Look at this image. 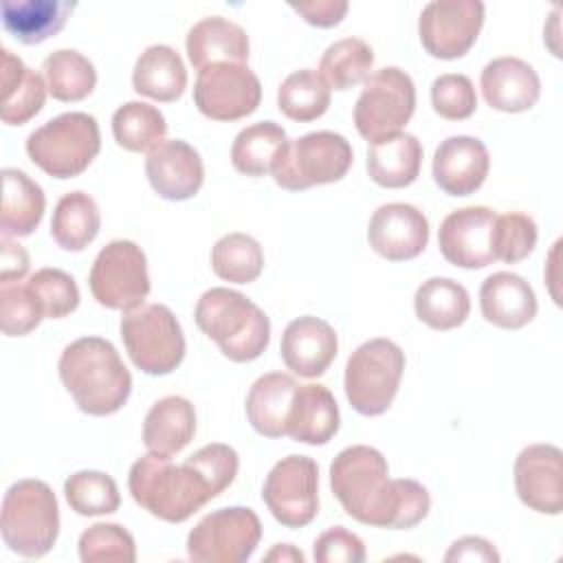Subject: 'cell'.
Segmentation results:
<instances>
[{
	"label": "cell",
	"mask_w": 563,
	"mask_h": 563,
	"mask_svg": "<svg viewBox=\"0 0 563 563\" xmlns=\"http://www.w3.org/2000/svg\"><path fill=\"white\" fill-rule=\"evenodd\" d=\"M422 165V145L409 134L400 132L378 143H369L367 147V174L369 178L385 189H402L409 187Z\"/></svg>",
	"instance_id": "32"
},
{
	"label": "cell",
	"mask_w": 563,
	"mask_h": 563,
	"mask_svg": "<svg viewBox=\"0 0 563 563\" xmlns=\"http://www.w3.org/2000/svg\"><path fill=\"white\" fill-rule=\"evenodd\" d=\"M299 383L284 372L262 374L246 394V418L264 438H284L288 411Z\"/></svg>",
	"instance_id": "28"
},
{
	"label": "cell",
	"mask_w": 563,
	"mask_h": 563,
	"mask_svg": "<svg viewBox=\"0 0 563 563\" xmlns=\"http://www.w3.org/2000/svg\"><path fill=\"white\" fill-rule=\"evenodd\" d=\"M75 7L68 0H2V26L22 44H42L62 31Z\"/></svg>",
	"instance_id": "29"
},
{
	"label": "cell",
	"mask_w": 563,
	"mask_h": 563,
	"mask_svg": "<svg viewBox=\"0 0 563 563\" xmlns=\"http://www.w3.org/2000/svg\"><path fill=\"white\" fill-rule=\"evenodd\" d=\"M132 86L139 95L161 103H172L187 88V68L176 48L167 44L147 46L132 70Z\"/></svg>",
	"instance_id": "30"
},
{
	"label": "cell",
	"mask_w": 563,
	"mask_h": 563,
	"mask_svg": "<svg viewBox=\"0 0 563 563\" xmlns=\"http://www.w3.org/2000/svg\"><path fill=\"white\" fill-rule=\"evenodd\" d=\"M262 101L260 77L238 62H218L198 70L194 103L211 121H238L257 110Z\"/></svg>",
	"instance_id": "14"
},
{
	"label": "cell",
	"mask_w": 563,
	"mask_h": 563,
	"mask_svg": "<svg viewBox=\"0 0 563 563\" xmlns=\"http://www.w3.org/2000/svg\"><path fill=\"white\" fill-rule=\"evenodd\" d=\"M196 433V409L185 396L156 400L143 420V444L154 455L180 453Z\"/></svg>",
	"instance_id": "26"
},
{
	"label": "cell",
	"mask_w": 563,
	"mask_h": 563,
	"mask_svg": "<svg viewBox=\"0 0 563 563\" xmlns=\"http://www.w3.org/2000/svg\"><path fill=\"white\" fill-rule=\"evenodd\" d=\"M330 488L343 510L363 526L407 530L431 508L429 490L409 477H389L385 455L367 444H352L330 464Z\"/></svg>",
	"instance_id": "1"
},
{
	"label": "cell",
	"mask_w": 563,
	"mask_h": 563,
	"mask_svg": "<svg viewBox=\"0 0 563 563\" xmlns=\"http://www.w3.org/2000/svg\"><path fill=\"white\" fill-rule=\"evenodd\" d=\"M354 103V125L367 143H378L400 134L416 110V86L409 73L385 66L363 81Z\"/></svg>",
	"instance_id": "10"
},
{
	"label": "cell",
	"mask_w": 563,
	"mask_h": 563,
	"mask_svg": "<svg viewBox=\"0 0 563 563\" xmlns=\"http://www.w3.org/2000/svg\"><path fill=\"white\" fill-rule=\"evenodd\" d=\"M262 499L277 523L303 528L319 512V466L308 455H286L266 475Z\"/></svg>",
	"instance_id": "13"
},
{
	"label": "cell",
	"mask_w": 563,
	"mask_h": 563,
	"mask_svg": "<svg viewBox=\"0 0 563 563\" xmlns=\"http://www.w3.org/2000/svg\"><path fill=\"white\" fill-rule=\"evenodd\" d=\"M431 106L446 121H464L477 108L473 81L462 73L438 75L431 84Z\"/></svg>",
	"instance_id": "45"
},
{
	"label": "cell",
	"mask_w": 563,
	"mask_h": 563,
	"mask_svg": "<svg viewBox=\"0 0 563 563\" xmlns=\"http://www.w3.org/2000/svg\"><path fill=\"white\" fill-rule=\"evenodd\" d=\"M29 253L13 242L9 235L0 240V282L11 284L20 282L29 273Z\"/></svg>",
	"instance_id": "51"
},
{
	"label": "cell",
	"mask_w": 563,
	"mask_h": 563,
	"mask_svg": "<svg viewBox=\"0 0 563 563\" xmlns=\"http://www.w3.org/2000/svg\"><path fill=\"white\" fill-rule=\"evenodd\" d=\"M537 308L539 303L532 286L517 273H493L479 286L482 317L501 330H519L528 325L537 317Z\"/></svg>",
	"instance_id": "23"
},
{
	"label": "cell",
	"mask_w": 563,
	"mask_h": 563,
	"mask_svg": "<svg viewBox=\"0 0 563 563\" xmlns=\"http://www.w3.org/2000/svg\"><path fill=\"white\" fill-rule=\"evenodd\" d=\"M262 539V521L246 506L218 508L187 534V556L196 563H244Z\"/></svg>",
	"instance_id": "12"
},
{
	"label": "cell",
	"mask_w": 563,
	"mask_h": 563,
	"mask_svg": "<svg viewBox=\"0 0 563 563\" xmlns=\"http://www.w3.org/2000/svg\"><path fill=\"white\" fill-rule=\"evenodd\" d=\"M352 161L354 152L343 134L319 130L286 141L271 167V176L282 189L303 191L341 180Z\"/></svg>",
	"instance_id": "7"
},
{
	"label": "cell",
	"mask_w": 563,
	"mask_h": 563,
	"mask_svg": "<svg viewBox=\"0 0 563 563\" xmlns=\"http://www.w3.org/2000/svg\"><path fill=\"white\" fill-rule=\"evenodd\" d=\"M341 424L339 405L325 385H299L288 411L286 435L301 444H328Z\"/></svg>",
	"instance_id": "24"
},
{
	"label": "cell",
	"mask_w": 563,
	"mask_h": 563,
	"mask_svg": "<svg viewBox=\"0 0 563 563\" xmlns=\"http://www.w3.org/2000/svg\"><path fill=\"white\" fill-rule=\"evenodd\" d=\"M194 321L233 363L255 361L271 341L266 312L246 295L224 286L209 288L198 297Z\"/></svg>",
	"instance_id": "4"
},
{
	"label": "cell",
	"mask_w": 563,
	"mask_h": 563,
	"mask_svg": "<svg viewBox=\"0 0 563 563\" xmlns=\"http://www.w3.org/2000/svg\"><path fill=\"white\" fill-rule=\"evenodd\" d=\"M57 369L66 391L88 416L117 413L130 398V369L108 339H75L62 350Z\"/></svg>",
	"instance_id": "2"
},
{
	"label": "cell",
	"mask_w": 563,
	"mask_h": 563,
	"mask_svg": "<svg viewBox=\"0 0 563 563\" xmlns=\"http://www.w3.org/2000/svg\"><path fill=\"white\" fill-rule=\"evenodd\" d=\"M339 352V339L334 328L312 314L292 319L279 343L282 361L288 369L303 378L321 376Z\"/></svg>",
	"instance_id": "21"
},
{
	"label": "cell",
	"mask_w": 563,
	"mask_h": 563,
	"mask_svg": "<svg viewBox=\"0 0 563 563\" xmlns=\"http://www.w3.org/2000/svg\"><path fill=\"white\" fill-rule=\"evenodd\" d=\"M99 229L101 213L90 194L77 189L57 200L51 218V235L64 251H84L97 238Z\"/></svg>",
	"instance_id": "34"
},
{
	"label": "cell",
	"mask_w": 563,
	"mask_h": 563,
	"mask_svg": "<svg viewBox=\"0 0 563 563\" xmlns=\"http://www.w3.org/2000/svg\"><path fill=\"white\" fill-rule=\"evenodd\" d=\"M119 332L130 361L150 376L172 374L185 358V334L163 303H143L121 317Z\"/></svg>",
	"instance_id": "9"
},
{
	"label": "cell",
	"mask_w": 563,
	"mask_h": 563,
	"mask_svg": "<svg viewBox=\"0 0 563 563\" xmlns=\"http://www.w3.org/2000/svg\"><path fill=\"white\" fill-rule=\"evenodd\" d=\"M405 372V352L385 336L361 343L345 363L343 387L347 402L361 416L385 413L400 387Z\"/></svg>",
	"instance_id": "8"
},
{
	"label": "cell",
	"mask_w": 563,
	"mask_h": 563,
	"mask_svg": "<svg viewBox=\"0 0 563 563\" xmlns=\"http://www.w3.org/2000/svg\"><path fill=\"white\" fill-rule=\"evenodd\" d=\"M64 497L81 517L112 515L121 506L117 482L103 471H77L64 482Z\"/></svg>",
	"instance_id": "41"
},
{
	"label": "cell",
	"mask_w": 563,
	"mask_h": 563,
	"mask_svg": "<svg viewBox=\"0 0 563 563\" xmlns=\"http://www.w3.org/2000/svg\"><path fill=\"white\" fill-rule=\"evenodd\" d=\"M26 286L37 299L44 319H62L79 306V288L62 268H40L29 277Z\"/></svg>",
	"instance_id": "44"
},
{
	"label": "cell",
	"mask_w": 563,
	"mask_h": 563,
	"mask_svg": "<svg viewBox=\"0 0 563 563\" xmlns=\"http://www.w3.org/2000/svg\"><path fill=\"white\" fill-rule=\"evenodd\" d=\"M374 51L361 37H343L330 44L319 62V75L330 90H350L369 77Z\"/></svg>",
	"instance_id": "39"
},
{
	"label": "cell",
	"mask_w": 563,
	"mask_h": 563,
	"mask_svg": "<svg viewBox=\"0 0 563 563\" xmlns=\"http://www.w3.org/2000/svg\"><path fill=\"white\" fill-rule=\"evenodd\" d=\"M0 530L4 545L26 559H40L57 541L59 506L53 488L42 479L11 484L2 499Z\"/></svg>",
	"instance_id": "5"
},
{
	"label": "cell",
	"mask_w": 563,
	"mask_h": 563,
	"mask_svg": "<svg viewBox=\"0 0 563 563\" xmlns=\"http://www.w3.org/2000/svg\"><path fill=\"white\" fill-rule=\"evenodd\" d=\"M490 169L486 145L468 134L446 136L433 152L431 174L435 185L449 196L475 194Z\"/></svg>",
	"instance_id": "20"
},
{
	"label": "cell",
	"mask_w": 563,
	"mask_h": 563,
	"mask_svg": "<svg viewBox=\"0 0 563 563\" xmlns=\"http://www.w3.org/2000/svg\"><path fill=\"white\" fill-rule=\"evenodd\" d=\"M515 490L523 506L541 515L563 510V453L559 446L541 442L519 451L515 466Z\"/></svg>",
	"instance_id": "17"
},
{
	"label": "cell",
	"mask_w": 563,
	"mask_h": 563,
	"mask_svg": "<svg viewBox=\"0 0 563 563\" xmlns=\"http://www.w3.org/2000/svg\"><path fill=\"white\" fill-rule=\"evenodd\" d=\"M84 563H134V537L119 523H92L77 543Z\"/></svg>",
	"instance_id": "42"
},
{
	"label": "cell",
	"mask_w": 563,
	"mask_h": 563,
	"mask_svg": "<svg viewBox=\"0 0 563 563\" xmlns=\"http://www.w3.org/2000/svg\"><path fill=\"white\" fill-rule=\"evenodd\" d=\"M44 312L26 284H2L0 288V328L7 336L33 332Z\"/></svg>",
	"instance_id": "46"
},
{
	"label": "cell",
	"mask_w": 563,
	"mask_h": 563,
	"mask_svg": "<svg viewBox=\"0 0 563 563\" xmlns=\"http://www.w3.org/2000/svg\"><path fill=\"white\" fill-rule=\"evenodd\" d=\"M479 88L493 110L517 114L530 110L541 97V79L537 70L519 57L490 59L482 75Z\"/></svg>",
	"instance_id": "22"
},
{
	"label": "cell",
	"mask_w": 563,
	"mask_h": 563,
	"mask_svg": "<svg viewBox=\"0 0 563 563\" xmlns=\"http://www.w3.org/2000/svg\"><path fill=\"white\" fill-rule=\"evenodd\" d=\"M312 556L317 563H363L367 554L358 534L332 526L314 539Z\"/></svg>",
	"instance_id": "48"
},
{
	"label": "cell",
	"mask_w": 563,
	"mask_h": 563,
	"mask_svg": "<svg viewBox=\"0 0 563 563\" xmlns=\"http://www.w3.org/2000/svg\"><path fill=\"white\" fill-rule=\"evenodd\" d=\"M497 213L484 205L451 211L438 229L442 257L457 268H484L495 262L493 224Z\"/></svg>",
	"instance_id": "16"
},
{
	"label": "cell",
	"mask_w": 563,
	"mask_h": 563,
	"mask_svg": "<svg viewBox=\"0 0 563 563\" xmlns=\"http://www.w3.org/2000/svg\"><path fill=\"white\" fill-rule=\"evenodd\" d=\"M213 273L231 284H251L264 268V251L249 233H227L211 249Z\"/></svg>",
	"instance_id": "40"
},
{
	"label": "cell",
	"mask_w": 563,
	"mask_h": 563,
	"mask_svg": "<svg viewBox=\"0 0 563 563\" xmlns=\"http://www.w3.org/2000/svg\"><path fill=\"white\" fill-rule=\"evenodd\" d=\"M290 9L299 13L308 24L319 29H330L343 22L350 4L345 0H312V2H290Z\"/></svg>",
	"instance_id": "49"
},
{
	"label": "cell",
	"mask_w": 563,
	"mask_h": 563,
	"mask_svg": "<svg viewBox=\"0 0 563 563\" xmlns=\"http://www.w3.org/2000/svg\"><path fill=\"white\" fill-rule=\"evenodd\" d=\"M185 48L191 66L202 70L218 62L244 64L251 53V42L240 24L222 15H209L189 29Z\"/></svg>",
	"instance_id": "25"
},
{
	"label": "cell",
	"mask_w": 563,
	"mask_h": 563,
	"mask_svg": "<svg viewBox=\"0 0 563 563\" xmlns=\"http://www.w3.org/2000/svg\"><path fill=\"white\" fill-rule=\"evenodd\" d=\"M46 196L42 187L22 169H2V209L0 229L2 235L26 238L31 235L44 216Z\"/></svg>",
	"instance_id": "31"
},
{
	"label": "cell",
	"mask_w": 563,
	"mask_h": 563,
	"mask_svg": "<svg viewBox=\"0 0 563 563\" xmlns=\"http://www.w3.org/2000/svg\"><path fill=\"white\" fill-rule=\"evenodd\" d=\"M145 176L161 198L183 202L200 191L205 165L194 145L183 139H165L147 152Z\"/></svg>",
	"instance_id": "19"
},
{
	"label": "cell",
	"mask_w": 563,
	"mask_h": 563,
	"mask_svg": "<svg viewBox=\"0 0 563 563\" xmlns=\"http://www.w3.org/2000/svg\"><path fill=\"white\" fill-rule=\"evenodd\" d=\"M128 488L143 510L167 523H183L216 499L209 482L189 460L174 464L150 451L130 466Z\"/></svg>",
	"instance_id": "3"
},
{
	"label": "cell",
	"mask_w": 563,
	"mask_h": 563,
	"mask_svg": "<svg viewBox=\"0 0 563 563\" xmlns=\"http://www.w3.org/2000/svg\"><path fill=\"white\" fill-rule=\"evenodd\" d=\"M537 222L521 211L497 213L493 224V255L495 262L517 264L526 260L537 246Z\"/></svg>",
	"instance_id": "43"
},
{
	"label": "cell",
	"mask_w": 563,
	"mask_h": 563,
	"mask_svg": "<svg viewBox=\"0 0 563 563\" xmlns=\"http://www.w3.org/2000/svg\"><path fill=\"white\" fill-rule=\"evenodd\" d=\"M444 561H482V563H497L499 552L495 545L484 537H462L451 543L444 554Z\"/></svg>",
	"instance_id": "50"
},
{
	"label": "cell",
	"mask_w": 563,
	"mask_h": 563,
	"mask_svg": "<svg viewBox=\"0 0 563 563\" xmlns=\"http://www.w3.org/2000/svg\"><path fill=\"white\" fill-rule=\"evenodd\" d=\"M286 130L275 121H257L238 132L231 145V163L244 176H266L286 143Z\"/></svg>",
	"instance_id": "36"
},
{
	"label": "cell",
	"mask_w": 563,
	"mask_h": 563,
	"mask_svg": "<svg viewBox=\"0 0 563 563\" xmlns=\"http://www.w3.org/2000/svg\"><path fill=\"white\" fill-rule=\"evenodd\" d=\"M99 150V123L88 112H64L26 136L29 158L59 180L84 174Z\"/></svg>",
	"instance_id": "6"
},
{
	"label": "cell",
	"mask_w": 563,
	"mask_h": 563,
	"mask_svg": "<svg viewBox=\"0 0 563 563\" xmlns=\"http://www.w3.org/2000/svg\"><path fill=\"white\" fill-rule=\"evenodd\" d=\"M264 561H279V563H303L306 556L292 543H275L273 550L264 556Z\"/></svg>",
	"instance_id": "52"
},
{
	"label": "cell",
	"mask_w": 563,
	"mask_h": 563,
	"mask_svg": "<svg viewBox=\"0 0 563 563\" xmlns=\"http://www.w3.org/2000/svg\"><path fill=\"white\" fill-rule=\"evenodd\" d=\"M209 482L213 495H222L235 479L240 468V457L233 446L224 442H211L200 446L196 453L187 457Z\"/></svg>",
	"instance_id": "47"
},
{
	"label": "cell",
	"mask_w": 563,
	"mask_h": 563,
	"mask_svg": "<svg viewBox=\"0 0 563 563\" xmlns=\"http://www.w3.org/2000/svg\"><path fill=\"white\" fill-rule=\"evenodd\" d=\"M46 90L53 99L73 103L86 99L97 86L95 64L75 48H57L42 64Z\"/></svg>",
	"instance_id": "35"
},
{
	"label": "cell",
	"mask_w": 563,
	"mask_h": 563,
	"mask_svg": "<svg viewBox=\"0 0 563 563\" xmlns=\"http://www.w3.org/2000/svg\"><path fill=\"white\" fill-rule=\"evenodd\" d=\"M484 26L479 0H433L418 18L422 48L435 59L464 57Z\"/></svg>",
	"instance_id": "15"
},
{
	"label": "cell",
	"mask_w": 563,
	"mask_h": 563,
	"mask_svg": "<svg viewBox=\"0 0 563 563\" xmlns=\"http://www.w3.org/2000/svg\"><path fill=\"white\" fill-rule=\"evenodd\" d=\"M367 242L374 253L389 262L413 260L427 249L429 220L409 202L380 205L369 218Z\"/></svg>",
	"instance_id": "18"
},
{
	"label": "cell",
	"mask_w": 563,
	"mask_h": 563,
	"mask_svg": "<svg viewBox=\"0 0 563 563\" xmlns=\"http://www.w3.org/2000/svg\"><path fill=\"white\" fill-rule=\"evenodd\" d=\"M88 286L95 301L110 310L130 312L150 295L147 257L132 240H112L95 257Z\"/></svg>",
	"instance_id": "11"
},
{
	"label": "cell",
	"mask_w": 563,
	"mask_h": 563,
	"mask_svg": "<svg viewBox=\"0 0 563 563\" xmlns=\"http://www.w3.org/2000/svg\"><path fill=\"white\" fill-rule=\"evenodd\" d=\"M330 86L312 68L290 73L277 88L279 112L297 123H308L323 117L330 108Z\"/></svg>",
	"instance_id": "37"
},
{
	"label": "cell",
	"mask_w": 563,
	"mask_h": 563,
	"mask_svg": "<svg viewBox=\"0 0 563 563\" xmlns=\"http://www.w3.org/2000/svg\"><path fill=\"white\" fill-rule=\"evenodd\" d=\"M416 317L431 330H453L462 325L471 312L468 290L451 277H429L413 295Z\"/></svg>",
	"instance_id": "33"
},
{
	"label": "cell",
	"mask_w": 563,
	"mask_h": 563,
	"mask_svg": "<svg viewBox=\"0 0 563 563\" xmlns=\"http://www.w3.org/2000/svg\"><path fill=\"white\" fill-rule=\"evenodd\" d=\"M167 121L156 106L128 101L112 114V136L128 152H150L165 141Z\"/></svg>",
	"instance_id": "38"
},
{
	"label": "cell",
	"mask_w": 563,
	"mask_h": 563,
	"mask_svg": "<svg viewBox=\"0 0 563 563\" xmlns=\"http://www.w3.org/2000/svg\"><path fill=\"white\" fill-rule=\"evenodd\" d=\"M0 81H2V101H0L2 123L22 125L42 110L48 92L46 81L9 48L0 51Z\"/></svg>",
	"instance_id": "27"
}]
</instances>
